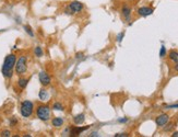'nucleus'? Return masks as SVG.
Wrapping results in <instances>:
<instances>
[{
    "label": "nucleus",
    "mask_w": 178,
    "mask_h": 137,
    "mask_svg": "<svg viewBox=\"0 0 178 137\" xmlns=\"http://www.w3.org/2000/svg\"><path fill=\"white\" fill-rule=\"evenodd\" d=\"M17 63V57L14 54L8 55L7 57L4 58V65H2V74L6 78H11L13 75V68Z\"/></svg>",
    "instance_id": "f257e3e1"
},
{
    "label": "nucleus",
    "mask_w": 178,
    "mask_h": 137,
    "mask_svg": "<svg viewBox=\"0 0 178 137\" xmlns=\"http://www.w3.org/2000/svg\"><path fill=\"white\" fill-rule=\"evenodd\" d=\"M50 114H51L50 109L49 106H47V105H39V106H37V109H36V116H37L41 121H44V122L48 121V120L50 119Z\"/></svg>",
    "instance_id": "f03ea898"
},
{
    "label": "nucleus",
    "mask_w": 178,
    "mask_h": 137,
    "mask_svg": "<svg viewBox=\"0 0 178 137\" xmlns=\"http://www.w3.org/2000/svg\"><path fill=\"white\" fill-rule=\"evenodd\" d=\"M33 110H34V105H33V103L31 101L25 100V101L22 102L20 111H21V114L23 117H30L32 115Z\"/></svg>",
    "instance_id": "7ed1b4c3"
},
{
    "label": "nucleus",
    "mask_w": 178,
    "mask_h": 137,
    "mask_svg": "<svg viewBox=\"0 0 178 137\" xmlns=\"http://www.w3.org/2000/svg\"><path fill=\"white\" fill-rule=\"evenodd\" d=\"M27 70V65H26V57L21 56L19 58L18 61L15 63V72L18 75H23Z\"/></svg>",
    "instance_id": "20e7f679"
},
{
    "label": "nucleus",
    "mask_w": 178,
    "mask_h": 137,
    "mask_svg": "<svg viewBox=\"0 0 178 137\" xmlns=\"http://www.w3.org/2000/svg\"><path fill=\"white\" fill-rule=\"evenodd\" d=\"M38 78H39V81H41V83H42L44 87H47V86H49V85H50V81H51V79H50L49 75H48L46 71H41V72H39Z\"/></svg>",
    "instance_id": "39448f33"
},
{
    "label": "nucleus",
    "mask_w": 178,
    "mask_h": 137,
    "mask_svg": "<svg viewBox=\"0 0 178 137\" xmlns=\"http://www.w3.org/2000/svg\"><path fill=\"white\" fill-rule=\"evenodd\" d=\"M69 9H70L71 12H73V13H78V12L83 10V4H82L80 1H72L71 4H69Z\"/></svg>",
    "instance_id": "423d86ee"
},
{
    "label": "nucleus",
    "mask_w": 178,
    "mask_h": 137,
    "mask_svg": "<svg viewBox=\"0 0 178 137\" xmlns=\"http://www.w3.org/2000/svg\"><path fill=\"white\" fill-rule=\"evenodd\" d=\"M168 120H169V116L167 114H162V115L157 116L155 122H156L157 126H164L168 123Z\"/></svg>",
    "instance_id": "0eeeda50"
},
{
    "label": "nucleus",
    "mask_w": 178,
    "mask_h": 137,
    "mask_svg": "<svg viewBox=\"0 0 178 137\" xmlns=\"http://www.w3.org/2000/svg\"><path fill=\"white\" fill-rule=\"evenodd\" d=\"M138 13H139V15H141V17H148V15L153 13V9L149 7H142V8H140V9H138Z\"/></svg>",
    "instance_id": "6e6552de"
},
{
    "label": "nucleus",
    "mask_w": 178,
    "mask_h": 137,
    "mask_svg": "<svg viewBox=\"0 0 178 137\" xmlns=\"http://www.w3.org/2000/svg\"><path fill=\"white\" fill-rule=\"evenodd\" d=\"M90 126H84V127H80V128H71L70 130V135L71 136H78V135H80V133L81 132H83V130H86L88 128H89Z\"/></svg>",
    "instance_id": "1a4fd4ad"
},
{
    "label": "nucleus",
    "mask_w": 178,
    "mask_h": 137,
    "mask_svg": "<svg viewBox=\"0 0 178 137\" xmlns=\"http://www.w3.org/2000/svg\"><path fill=\"white\" fill-rule=\"evenodd\" d=\"M84 121H85V115H84L83 113L78 114V115H75V117H73V122H75V124H82Z\"/></svg>",
    "instance_id": "9d476101"
},
{
    "label": "nucleus",
    "mask_w": 178,
    "mask_h": 137,
    "mask_svg": "<svg viewBox=\"0 0 178 137\" xmlns=\"http://www.w3.org/2000/svg\"><path fill=\"white\" fill-rule=\"evenodd\" d=\"M51 124H53V126H55V127L62 126V124H64V119H62V117H55V119H53V121H51Z\"/></svg>",
    "instance_id": "9b49d317"
},
{
    "label": "nucleus",
    "mask_w": 178,
    "mask_h": 137,
    "mask_svg": "<svg viewBox=\"0 0 178 137\" xmlns=\"http://www.w3.org/2000/svg\"><path fill=\"white\" fill-rule=\"evenodd\" d=\"M130 15H131V9L129 7H127V6H125V7L122 8V15L126 18V20H129L130 19Z\"/></svg>",
    "instance_id": "f8f14e48"
},
{
    "label": "nucleus",
    "mask_w": 178,
    "mask_h": 137,
    "mask_svg": "<svg viewBox=\"0 0 178 137\" xmlns=\"http://www.w3.org/2000/svg\"><path fill=\"white\" fill-rule=\"evenodd\" d=\"M169 59L174 61L175 64H178V53L177 52L171 51V53H169Z\"/></svg>",
    "instance_id": "ddd939ff"
},
{
    "label": "nucleus",
    "mask_w": 178,
    "mask_h": 137,
    "mask_svg": "<svg viewBox=\"0 0 178 137\" xmlns=\"http://www.w3.org/2000/svg\"><path fill=\"white\" fill-rule=\"evenodd\" d=\"M38 95H39V99H41L42 101H45V100H47V98H48V92H47L45 89H41Z\"/></svg>",
    "instance_id": "4468645a"
},
{
    "label": "nucleus",
    "mask_w": 178,
    "mask_h": 137,
    "mask_svg": "<svg viewBox=\"0 0 178 137\" xmlns=\"http://www.w3.org/2000/svg\"><path fill=\"white\" fill-rule=\"evenodd\" d=\"M27 82H29V80L27 79H25V78H20L18 81V85L21 89H24L25 87L27 86Z\"/></svg>",
    "instance_id": "2eb2a0df"
},
{
    "label": "nucleus",
    "mask_w": 178,
    "mask_h": 137,
    "mask_svg": "<svg viewBox=\"0 0 178 137\" xmlns=\"http://www.w3.org/2000/svg\"><path fill=\"white\" fill-rule=\"evenodd\" d=\"M34 54H35V56H37V57H42L43 56V50H42V47L41 46H36L35 50H34Z\"/></svg>",
    "instance_id": "dca6fc26"
},
{
    "label": "nucleus",
    "mask_w": 178,
    "mask_h": 137,
    "mask_svg": "<svg viewBox=\"0 0 178 137\" xmlns=\"http://www.w3.org/2000/svg\"><path fill=\"white\" fill-rule=\"evenodd\" d=\"M53 109L54 110H56V111H64V106H62V104H61V103H58V102L54 103Z\"/></svg>",
    "instance_id": "f3484780"
},
{
    "label": "nucleus",
    "mask_w": 178,
    "mask_h": 137,
    "mask_svg": "<svg viewBox=\"0 0 178 137\" xmlns=\"http://www.w3.org/2000/svg\"><path fill=\"white\" fill-rule=\"evenodd\" d=\"M24 30H25V32L27 33L30 36H34V33H33V31L31 30V28L30 26H24Z\"/></svg>",
    "instance_id": "a211bd4d"
},
{
    "label": "nucleus",
    "mask_w": 178,
    "mask_h": 137,
    "mask_svg": "<svg viewBox=\"0 0 178 137\" xmlns=\"http://www.w3.org/2000/svg\"><path fill=\"white\" fill-rule=\"evenodd\" d=\"M0 136H2V137H9L11 136V132L10 130H4V132H1V135Z\"/></svg>",
    "instance_id": "6ab92c4d"
},
{
    "label": "nucleus",
    "mask_w": 178,
    "mask_h": 137,
    "mask_svg": "<svg viewBox=\"0 0 178 137\" xmlns=\"http://www.w3.org/2000/svg\"><path fill=\"white\" fill-rule=\"evenodd\" d=\"M165 54H166V48H165V46H162V47H161L160 56H161V57H164V56H165Z\"/></svg>",
    "instance_id": "aec40b11"
},
{
    "label": "nucleus",
    "mask_w": 178,
    "mask_h": 137,
    "mask_svg": "<svg viewBox=\"0 0 178 137\" xmlns=\"http://www.w3.org/2000/svg\"><path fill=\"white\" fill-rule=\"evenodd\" d=\"M173 128H174V124L171 123V124H168L167 125V127H164V130H165V132H169V130H173Z\"/></svg>",
    "instance_id": "412c9836"
},
{
    "label": "nucleus",
    "mask_w": 178,
    "mask_h": 137,
    "mask_svg": "<svg viewBox=\"0 0 178 137\" xmlns=\"http://www.w3.org/2000/svg\"><path fill=\"white\" fill-rule=\"evenodd\" d=\"M124 35H125V33L121 32L120 34H119V35L117 36V41H118V42H121V40H122V37H124Z\"/></svg>",
    "instance_id": "4be33fe9"
},
{
    "label": "nucleus",
    "mask_w": 178,
    "mask_h": 137,
    "mask_svg": "<svg viewBox=\"0 0 178 137\" xmlns=\"http://www.w3.org/2000/svg\"><path fill=\"white\" fill-rule=\"evenodd\" d=\"M128 136V134H116V135H115V137H127Z\"/></svg>",
    "instance_id": "5701e85b"
},
{
    "label": "nucleus",
    "mask_w": 178,
    "mask_h": 137,
    "mask_svg": "<svg viewBox=\"0 0 178 137\" xmlns=\"http://www.w3.org/2000/svg\"><path fill=\"white\" fill-rule=\"evenodd\" d=\"M167 109H178V104H173V105H167Z\"/></svg>",
    "instance_id": "b1692460"
},
{
    "label": "nucleus",
    "mask_w": 178,
    "mask_h": 137,
    "mask_svg": "<svg viewBox=\"0 0 178 137\" xmlns=\"http://www.w3.org/2000/svg\"><path fill=\"white\" fill-rule=\"evenodd\" d=\"M120 123H124V122H127V119H120V120H118Z\"/></svg>",
    "instance_id": "393cba45"
},
{
    "label": "nucleus",
    "mask_w": 178,
    "mask_h": 137,
    "mask_svg": "<svg viewBox=\"0 0 178 137\" xmlns=\"http://www.w3.org/2000/svg\"><path fill=\"white\" fill-rule=\"evenodd\" d=\"M82 53H78V54H77V58H81L82 57Z\"/></svg>",
    "instance_id": "a878e982"
},
{
    "label": "nucleus",
    "mask_w": 178,
    "mask_h": 137,
    "mask_svg": "<svg viewBox=\"0 0 178 137\" xmlns=\"http://www.w3.org/2000/svg\"><path fill=\"white\" fill-rule=\"evenodd\" d=\"M173 137H178V132H175V133L173 134Z\"/></svg>",
    "instance_id": "bb28decb"
},
{
    "label": "nucleus",
    "mask_w": 178,
    "mask_h": 137,
    "mask_svg": "<svg viewBox=\"0 0 178 137\" xmlns=\"http://www.w3.org/2000/svg\"><path fill=\"white\" fill-rule=\"evenodd\" d=\"M175 70H176V71H178V64H176V65H175Z\"/></svg>",
    "instance_id": "cd10ccee"
}]
</instances>
